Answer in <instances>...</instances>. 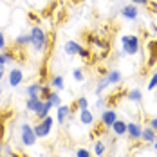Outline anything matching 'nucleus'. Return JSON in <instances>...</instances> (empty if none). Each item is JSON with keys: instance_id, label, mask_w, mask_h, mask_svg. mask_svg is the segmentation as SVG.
Instances as JSON below:
<instances>
[{"instance_id": "obj_32", "label": "nucleus", "mask_w": 157, "mask_h": 157, "mask_svg": "<svg viewBox=\"0 0 157 157\" xmlns=\"http://www.w3.org/2000/svg\"><path fill=\"white\" fill-rule=\"evenodd\" d=\"M2 157H20L16 152H13V154H9V155H2Z\"/></svg>"}, {"instance_id": "obj_31", "label": "nucleus", "mask_w": 157, "mask_h": 157, "mask_svg": "<svg viewBox=\"0 0 157 157\" xmlns=\"http://www.w3.org/2000/svg\"><path fill=\"white\" fill-rule=\"evenodd\" d=\"M132 2H134V4H143V6H144L148 0H132Z\"/></svg>"}, {"instance_id": "obj_14", "label": "nucleus", "mask_w": 157, "mask_h": 157, "mask_svg": "<svg viewBox=\"0 0 157 157\" xmlns=\"http://www.w3.org/2000/svg\"><path fill=\"white\" fill-rule=\"evenodd\" d=\"M15 44L16 47H25L27 44H31V34H20L15 40Z\"/></svg>"}, {"instance_id": "obj_18", "label": "nucleus", "mask_w": 157, "mask_h": 157, "mask_svg": "<svg viewBox=\"0 0 157 157\" xmlns=\"http://www.w3.org/2000/svg\"><path fill=\"white\" fill-rule=\"evenodd\" d=\"M45 101H51V103H52V107H58V105H60V101H62V98H60L58 92H51Z\"/></svg>"}, {"instance_id": "obj_1", "label": "nucleus", "mask_w": 157, "mask_h": 157, "mask_svg": "<svg viewBox=\"0 0 157 157\" xmlns=\"http://www.w3.org/2000/svg\"><path fill=\"white\" fill-rule=\"evenodd\" d=\"M31 44L33 47L36 49V51H42V49L45 47V44H47V36H45V33L42 27H38V25H34L31 29Z\"/></svg>"}, {"instance_id": "obj_20", "label": "nucleus", "mask_w": 157, "mask_h": 157, "mask_svg": "<svg viewBox=\"0 0 157 157\" xmlns=\"http://www.w3.org/2000/svg\"><path fill=\"white\" fill-rule=\"evenodd\" d=\"M128 99H130V101H139V99H141V92H139L137 89L130 90V92H128Z\"/></svg>"}, {"instance_id": "obj_8", "label": "nucleus", "mask_w": 157, "mask_h": 157, "mask_svg": "<svg viewBox=\"0 0 157 157\" xmlns=\"http://www.w3.org/2000/svg\"><path fill=\"white\" fill-rule=\"evenodd\" d=\"M126 132H128V136H130L132 139H141L143 128L139 125H136V123H128V125H126Z\"/></svg>"}, {"instance_id": "obj_6", "label": "nucleus", "mask_w": 157, "mask_h": 157, "mask_svg": "<svg viewBox=\"0 0 157 157\" xmlns=\"http://www.w3.org/2000/svg\"><path fill=\"white\" fill-rule=\"evenodd\" d=\"M22 79H24V72H22L20 69H13V71L9 72V85H11V87H18V85L22 83Z\"/></svg>"}, {"instance_id": "obj_5", "label": "nucleus", "mask_w": 157, "mask_h": 157, "mask_svg": "<svg viewBox=\"0 0 157 157\" xmlns=\"http://www.w3.org/2000/svg\"><path fill=\"white\" fill-rule=\"evenodd\" d=\"M44 103H45V99H42V98H29L27 99V103H25V109L29 110V112H38V110L44 107Z\"/></svg>"}, {"instance_id": "obj_35", "label": "nucleus", "mask_w": 157, "mask_h": 157, "mask_svg": "<svg viewBox=\"0 0 157 157\" xmlns=\"http://www.w3.org/2000/svg\"><path fill=\"white\" fill-rule=\"evenodd\" d=\"M0 94H2V89H0Z\"/></svg>"}, {"instance_id": "obj_34", "label": "nucleus", "mask_w": 157, "mask_h": 157, "mask_svg": "<svg viewBox=\"0 0 157 157\" xmlns=\"http://www.w3.org/2000/svg\"><path fill=\"white\" fill-rule=\"evenodd\" d=\"M154 146H155V150H157V137H155V141H154Z\"/></svg>"}, {"instance_id": "obj_16", "label": "nucleus", "mask_w": 157, "mask_h": 157, "mask_svg": "<svg viewBox=\"0 0 157 157\" xmlns=\"http://www.w3.org/2000/svg\"><path fill=\"white\" fill-rule=\"evenodd\" d=\"M107 79H109V83H119L121 81V72L119 71H110L107 74Z\"/></svg>"}, {"instance_id": "obj_13", "label": "nucleus", "mask_w": 157, "mask_h": 157, "mask_svg": "<svg viewBox=\"0 0 157 157\" xmlns=\"http://www.w3.org/2000/svg\"><path fill=\"white\" fill-rule=\"evenodd\" d=\"M40 90H42V85L40 83H33L27 87V96L29 98H40Z\"/></svg>"}, {"instance_id": "obj_24", "label": "nucleus", "mask_w": 157, "mask_h": 157, "mask_svg": "<svg viewBox=\"0 0 157 157\" xmlns=\"http://www.w3.org/2000/svg\"><path fill=\"white\" fill-rule=\"evenodd\" d=\"M78 107H79V110H85L87 107H89V101H87L85 98H79L78 99Z\"/></svg>"}, {"instance_id": "obj_19", "label": "nucleus", "mask_w": 157, "mask_h": 157, "mask_svg": "<svg viewBox=\"0 0 157 157\" xmlns=\"http://www.w3.org/2000/svg\"><path fill=\"white\" fill-rule=\"evenodd\" d=\"M94 152H96V155H98V157L103 155V154H105V143H103V141H96Z\"/></svg>"}, {"instance_id": "obj_30", "label": "nucleus", "mask_w": 157, "mask_h": 157, "mask_svg": "<svg viewBox=\"0 0 157 157\" xmlns=\"http://www.w3.org/2000/svg\"><path fill=\"white\" fill-rule=\"evenodd\" d=\"M150 126H152V128H154V130L157 132V117H154V119H150Z\"/></svg>"}, {"instance_id": "obj_33", "label": "nucleus", "mask_w": 157, "mask_h": 157, "mask_svg": "<svg viewBox=\"0 0 157 157\" xmlns=\"http://www.w3.org/2000/svg\"><path fill=\"white\" fill-rule=\"evenodd\" d=\"M4 78V65H0V79Z\"/></svg>"}, {"instance_id": "obj_10", "label": "nucleus", "mask_w": 157, "mask_h": 157, "mask_svg": "<svg viewBox=\"0 0 157 157\" xmlns=\"http://www.w3.org/2000/svg\"><path fill=\"white\" fill-rule=\"evenodd\" d=\"M155 130L152 128V126H148V128H143V134H141V139L146 143H154L155 141Z\"/></svg>"}, {"instance_id": "obj_29", "label": "nucleus", "mask_w": 157, "mask_h": 157, "mask_svg": "<svg viewBox=\"0 0 157 157\" xmlns=\"http://www.w3.org/2000/svg\"><path fill=\"white\" fill-rule=\"evenodd\" d=\"M7 62H9V60H7V56H6L4 52H0V65H6Z\"/></svg>"}, {"instance_id": "obj_22", "label": "nucleus", "mask_w": 157, "mask_h": 157, "mask_svg": "<svg viewBox=\"0 0 157 157\" xmlns=\"http://www.w3.org/2000/svg\"><path fill=\"white\" fill-rule=\"evenodd\" d=\"M51 92H52V90H51L49 87H42V90H40V98H42V99H47Z\"/></svg>"}, {"instance_id": "obj_3", "label": "nucleus", "mask_w": 157, "mask_h": 157, "mask_svg": "<svg viewBox=\"0 0 157 157\" xmlns=\"http://www.w3.org/2000/svg\"><path fill=\"white\" fill-rule=\"evenodd\" d=\"M20 137H22V143L25 146H33L36 143V139H38L36 134H34V128L31 125H27V123H24L20 126Z\"/></svg>"}, {"instance_id": "obj_27", "label": "nucleus", "mask_w": 157, "mask_h": 157, "mask_svg": "<svg viewBox=\"0 0 157 157\" xmlns=\"http://www.w3.org/2000/svg\"><path fill=\"white\" fill-rule=\"evenodd\" d=\"M6 49V34L0 31V51H4Z\"/></svg>"}, {"instance_id": "obj_7", "label": "nucleus", "mask_w": 157, "mask_h": 157, "mask_svg": "<svg viewBox=\"0 0 157 157\" xmlns=\"http://www.w3.org/2000/svg\"><path fill=\"white\" fill-rule=\"evenodd\" d=\"M116 119H117V116H116V112L114 110H105L103 112V116H101V121H103V125L112 128V125L116 123Z\"/></svg>"}, {"instance_id": "obj_2", "label": "nucleus", "mask_w": 157, "mask_h": 157, "mask_svg": "<svg viewBox=\"0 0 157 157\" xmlns=\"http://www.w3.org/2000/svg\"><path fill=\"white\" fill-rule=\"evenodd\" d=\"M121 44H123V51L126 54H137L139 52V38L136 34H125L121 38Z\"/></svg>"}, {"instance_id": "obj_21", "label": "nucleus", "mask_w": 157, "mask_h": 157, "mask_svg": "<svg viewBox=\"0 0 157 157\" xmlns=\"http://www.w3.org/2000/svg\"><path fill=\"white\" fill-rule=\"evenodd\" d=\"M52 87H56L58 90H62L63 89V78L62 76H54V78H52Z\"/></svg>"}, {"instance_id": "obj_17", "label": "nucleus", "mask_w": 157, "mask_h": 157, "mask_svg": "<svg viewBox=\"0 0 157 157\" xmlns=\"http://www.w3.org/2000/svg\"><path fill=\"white\" fill-rule=\"evenodd\" d=\"M69 114H71V109H69V107H60V109H58V121L63 123Z\"/></svg>"}, {"instance_id": "obj_28", "label": "nucleus", "mask_w": 157, "mask_h": 157, "mask_svg": "<svg viewBox=\"0 0 157 157\" xmlns=\"http://www.w3.org/2000/svg\"><path fill=\"white\" fill-rule=\"evenodd\" d=\"M4 134H6V126H4L2 121H0V143H2V139H4Z\"/></svg>"}, {"instance_id": "obj_15", "label": "nucleus", "mask_w": 157, "mask_h": 157, "mask_svg": "<svg viewBox=\"0 0 157 157\" xmlns=\"http://www.w3.org/2000/svg\"><path fill=\"white\" fill-rule=\"evenodd\" d=\"M79 119H81V123H85V125H90L92 121H94V117H92V114L89 112V110H81L79 112Z\"/></svg>"}, {"instance_id": "obj_4", "label": "nucleus", "mask_w": 157, "mask_h": 157, "mask_svg": "<svg viewBox=\"0 0 157 157\" xmlns=\"http://www.w3.org/2000/svg\"><path fill=\"white\" fill-rule=\"evenodd\" d=\"M51 126H52V117L47 116L45 119H42V121H38V125H34V134H36V137H45L49 136V132H51Z\"/></svg>"}, {"instance_id": "obj_12", "label": "nucleus", "mask_w": 157, "mask_h": 157, "mask_svg": "<svg viewBox=\"0 0 157 157\" xmlns=\"http://www.w3.org/2000/svg\"><path fill=\"white\" fill-rule=\"evenodd\" d=\"M112 130H114L116 136H125L126 134V123L125 121H117V119H116V123L112 125Z\"/></svg>"}, {"instance_id": "obj_26", "label": "nucleus", "mask_w": 157, "mask_h": 157, "mask_svg": "<svg viewBox=\"0 0 157 157\" xmlns=\"http://www.w3.org/2000/svg\"><path fill=\"white\" fill-rule=\"evenodd\" d=\"M76 157H90V154H89V150H85V148H79L78 152H76Z\"/></svg>"}, {"instance_id": "obj_9", "label": "nucleus", "mask_w": 157, "mask_h": 157, "mask_svg": "<svg viewBox=\"0 0 157 157\" xmlns=\"http://www.w3.org/2000/svg\"><path fill=\"white\" fill-rule=\"evenodd\" d=\"M121 15L125 16L126 20H136L139 13H137V7H136V6H125V7L121 9Z\"/></svg>"}, {"instance_id": "obj_11", "label": "nucleus", "mask_w": 157, "mask_h": 157, "mask_svg": "<svg viewBox=\"0 0 157 157\" xmlns=\"http://www.w3.org/2000/svg\"><path fill=\"white\" fill-rule=\"evenodd\" d=\"M81 45H79L78 42H67L65 44V52L67 54H71V56H74V54H79V51H81Z\"/></svg>"}, {"instance_id": "obj_25", "label": "nucleus", "mask_w": 157, "mask_h": 157, "mask_svg": "<svg viewBox=\"0 0 157 157\" xmlns=\"http://www.w3.org/2000/svg\"><path fill=\"white\" fill-rule=\"evenodd\" d=\"M74 79H76V81H83V71H81V69H76V71H74Z\"/></svg>"}, {"instance_id": "obj_23", "label": "nucleus", "mask_w": 157, "mask_h": 157, "mask_svg": "<svg viewBox=\"0 0 157 157\" xmlns=\"http://www.w3.org/2000/svg\"><path fill=\"white\" fill-rule=\"evenodd\" d=\"M157 87V72L152 76V79H150V83H148V90H154Z\"/></svg>"}]
</instances>
